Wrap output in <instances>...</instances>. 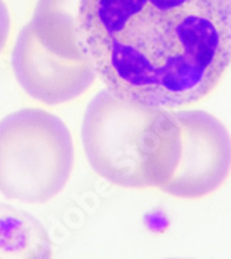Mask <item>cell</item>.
<instances>
[{
	"mask_svg": "<svg viewBox=\"0 0 231 259\" xmlns=\"http://www.w3.org/2000/svg\"><path fill=\"white\" fill-rule=\"evenodd\" d=\"M79 37L115 96L191 106L231 64V0H80Z\"/></svg>",
	"mask_w": 231,
	"mask_h": 259,
	"instance_id": "cell-1",
	"label": "cell"
},
{
	"mask_svg": "<svg viewBox=\"0 0 231 259\" xmlns=\"http://www.w3.org/2000/svg\"><path fill=\"white\" fill-rule=\"evenodd\" d=\"M230 172L231 136L216 116L200 110H159L148 140V187L198 200L220 189Z\"/></svg>",
	"mask_w": 231,
	"mask_h": 259,
	"instance_id": "cell-2",
	"label": "cell"
},
{
	"mask_svg": "<svg viewBox=\"0 0 231 259\" xmlns=\"http://www.w3.org/2000/svg\"><path fill=\"white\" fill-rule=\"evenodd\" d=\"M74 142L58 116L25 108L0 121V193L43 204L61 193L74 169Z\"/></svg>",
	"mask_w": 231,
	"mask_h": 259,
	"instance_id": "cell-3",
	"label": "cell"
},
{
	"mask_svg": "<svg viewBox=\"0 0 231 259\" xmlns=\"http://www.w3.org/2000/svg\"><path fill=\"white\" fill-rule=\"evenodd\" d=\"M161 108L101 90L86 108L82 143L90 166L112 185L148 187L150 131Z\"/></svg>",
	"mask_w": 231,
	"mask_h": 259,
	"instance_id": "cell-4",
	"label": "cell"
},
{
	"mask_svg": "<svg viewBox=\"0 0 231 259\" xmlns=\"http://www.w3.org/2000/svg\"><path fill=\"white\" fill-rule=\"evenodd\" d=\"M13 71L32 99L56 106L82 96L95 83L90 61H69L43 48L29 22L22 28L13 50Z\"/></svg>",
	"mask_w": 231,
	"mask_h": 259,
	"instance_id": "cell-5",
	"label": "cell"
},
{
	"mask_svg": "<svg viewBox=\"0 0 231 259\" xmlns=\"http://www.w3.org/2000/svg\"><path fill=\"white\" fill-rule=\"evenodd\" d=\"M80 0H37L29 21L43 48L69 61H89L79 37Z\"/></svg>",
	"mask_w": 231,
	"mask_h": 259,
	"instance_id": "cell-6",
	"label": "cell"
},
{
	"mask_svg": "<svg viewBox=\"0 0 231 259\" xmlns=\"http://www.w3.org/2000/svg\"><path fill=\"white\" fill-rule=\"evenodd\" d=\"M46 229L29 212L0 204V259H52Z\"/></svg>",
	"mask_w": 231,
	"mask_h": 259,
	"instance_id": "cell-7",
	"label": "cell"
},
{
	"mask_svg": "<svg viewBox=\"0 0 231 259\" xmlns=\"http://www.w3.org/2000/svg\"><path fill=\"white\" fill-rule=\"evenodd\" d=\"M10 13L3 0H0V54L5 50L10 35Z\"/></svg>",
	"mask_w": 231,
	"mask_h": 259,
	"instance_id": "cell-8",
	"label": "cell"
}]
</instances>
